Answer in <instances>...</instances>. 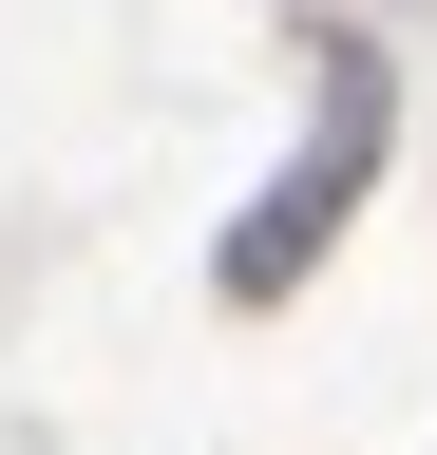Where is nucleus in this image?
I'll return each mask as SVG.
<instances>
[{"label":"nucleus","instance_id":"1","mask_svg":"<svg viewBox=\"0 0 437 455\" xmlns=\"http://www.w3.org/2000/svg\"><path fill=\"white\" fill-rule=\"evenodd\" d=\"M361 133H380V114L343 95V114H323V152H304V171H286V190H266V209L229 228V284H286V266L323 247V209H343V190H361Z\"/></svg>","mask_w":437,"mask_h":455}]
</instances>
